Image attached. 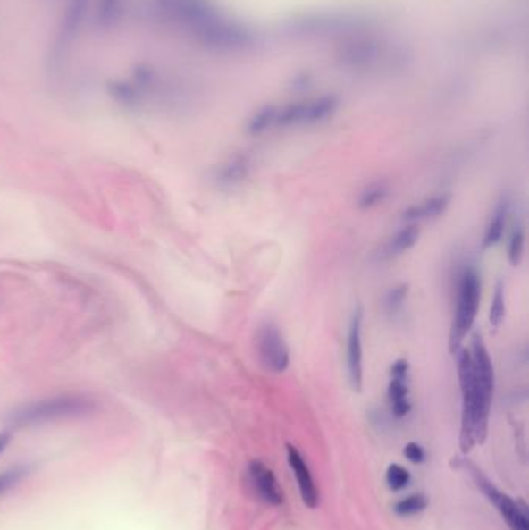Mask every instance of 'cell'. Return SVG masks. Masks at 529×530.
Wrapping results in <instances>:
<instances>
[{"mask_svg":"<svg viewBox=\"0 0 529 530\" xmlns=\"http://www.w3.org/2000/svg\"><path fill=\"white\" fill-rule=\"evenodd\" d=\"M151 12L208 50L241 53L255 46L252 29L229 18L212 0H151Z\"/></svg>","mask_w":529,"mask_h":530,"instance_id":"cell-1","label":"cell"},{"mask_svg":"<svg viewBox=\"0 0 529 530\" xmlns=\"http://www.w3.org/2000/svg\"><path fill=\"white\" fill-rule=\"evenodd\" d=\"M458 379L461 388L459 449L469 453L488 436L489 416L494 394V366L488 348L478 333L472 335L469 349H459Z\"/></svg>","mask_w":529,"mask_h":530,"instance_id":"cell-2","label":"cell"},{"mask_svg":"<svg viewBox=\"0 0 529 530\" xmlns=\"http://www.w3.org/2000/svg\"><path fill=\"white\" fill-rule=\"evenodd\" d=\"M97 402L86 394H61L24 405L13 411L10 422L14 426H35L73 419L94 413Z\"/></svg>","mask_w":529,"mask_h":530,"instance_id":"cell-3","label":"cell"},{"mask_svg":"<svg viewBox=\"0 0 529 530\" xmlns=\"http://www.w3.org/2000/svg\"><path fill=\"white\" fill-rule=\"evenodd\" d=\"M480 291H482V284L475 270L466 268L459 276L457 310L453 316L450 340H449V348L452 354H457L461 349L463 340L475 323L478 307H480Z\"/></svg>","mask_w":529,"mask_h":530,"instance_id":"cell-4","label":"cell"},{"mask_svg":"<svg viewBox=\"0 0 529 530\" xmlns=\"http://www.w3.org/2000/svg\"><path fill=\"white\" fill-rule=\"evenodd\" d=\"M337 105H339V99L332 95H326L320 98L277 107L275 126L294 128V126H307V124L324 122L334 114Z\"/></svg>","mask_w":529,"mask_h":530,"instance_id":"cell-5","label":"cell"},{"mask_svg":"<svg viewBox=\"0 0 529 530\" xmlns=\"http://www.w3.org/2000/svg\"><path fill=\"white\" fill-rule=\"evenodd\" d=\"M469 468H471L472 476L476 481V485L482 489L489 501L492 502L495 509L500 512L501 518L505 519L509 529L529 530L526 506L512 500L511 496H508L501 490L497 489L494 484L491 483L476 467L469 466Z\"/></svg>","mask_w":529,"mask_h":530,"instance_id":"cell-6","label":"cell"},{"mask_svg":"<svg viewBox=\"0 0 529 530\" xmlns=\"http://www.w3.org/2000/svg\"><path fill=\"white\" fill-rule=\"evenodd\" d=\"M256 350L259 362L267 371L281 374L288 369L290 363L288 344L275 324L265 323L259 326L256 332Z\"/></svg>","mask_w":529,"mask_h":530,"instance_id":"cell-7","label":"cell"},{"mask_svg":"<svg viewBox=\"0 0 529 530\" xmlns=\"http://www.w3.org/2000/svg\"><path fill=\"white\" fill-rule=\"evenodd\" d=\"M92 0H67L64 13L59 21L58 33L55 39L54 58H64L65 52L75 42L88 19Z\"/></svg>","mask_w":529,"mask_h":530,"instance_id":"cell-8","label":"cell"},{"mask_svg":"<svg viewBox=\"0 0 529 530\" xmlns=\"http://www.w3.org/2000/svg\"><path fill=\"white\" fill-rule=\"evenodd\" d=\"M393 48L385 47L383 44L374 41H359L348 46L341 52L340 61L347 67L371 71L377 67H390L394 61L391 58Z\"/></svg>","mask_w":529,"mask_h":530,"instance_id":"cell-9","label":"cell"},{"mask_svg":"<svg viewBox=\"0 0 529 530\" xmlns=\"http://www.w3.org/2000/svg\"><path fill=\"white\" fill-rule=\"evenodd\" d=\"M362 320L364 309L354 310L348 331V374L354 391L362 390L364 385V348H362Z\"/></svg>","mask_w":529,"mask_h":530,"instance_id":"cell-10","label":"cell"},{"mask_svg":"<svg viewBox=\"0 0 529 530\" xmlns=\"http://www.w3.org/2000/svg\"><path fill=\"white\" fill-rule=\"evenodd\" d=\"M248 472L250 485L259 500L271 506H280L282 502V490L271 468L261 460H252Z\"/></svg>","mask_w":529,"mask_h":530,"instance_id":"cell-11","label":"cell"},{"mask_svg":"<svg viewBox=\"0 0 529 530\" xmlns=\"http://www.w3.org/2000/svg\"><path fill=\"white\" fill-rule=\"evenodd\" d=\"M288 460L289 466L294 472L297 483H298V489H300L301 498L303 502L311 509H315L318 506V490L317 485L314 483L311 470L307 467L306 462L303 459L300 451L295 449L294 445L288 443Z\"/></svg>","mask_w":529,"mask_h":530,"instance_id":"cell-12","label":"cell"},{"mask_svg":"<svg viewBox=\"0 0 529 530\" xmlns=\"http://www.w3.org/2000/svg\"><path fill=\"white\" fill-rule=\"evenodd\" d=\"M250 168L252 164L248 157H242V156L233 157L218 168L214 174V181H218L221 187H235L248 179Z\"/></svg>","mask_w":529,"mask_h":530,"instance_id":"cell-13","label":"cell"},{"mask_svg":"<svg viewBox=\"0 0 529 530\" xmlns=\"http://www.w3.org/2000/svg\"><path fill=\"white\" fill-rule=\"evenodd\" d=\"M450 204V194H438L435 198H427L425 202L413 205L404 213L406 221H425L441 216Z\"/></svg>","mask_w":529,"mask_h":530,"instance_id":"cell-14","label":"cell"},{"mask_svg":"<svg viewBox=\"0 0 529 530\" xmlns=\"http://www.w3.org/2000/svg\"><path fill=\"white\" fill-rule=\"evenodd\" d=\"M509 206L511 204L508 198H501L500 202L495 206L494 215H492V219L489 222L486 233L483 238V248H492L500 242L503 233H505L506 217L509 215Z\"/></svg>","mask_w":529,"mask_h":530,"instance_id":"cell-15","label":"cell"},{"mask_svg":"<svg viewBox=\"0 0 529 530\" xmlns=\"http://www.w3.org/2000/svg\"><path fill=\"white\" fill-rule=\"evenodd\" d=\"M408 379H400V377H391V382L389 385V403L391 413L402 419L406 417L407 414L410 413L412 409V403H410V392H408Z\"/></svg>","mask_w":529,"mask_h":530,"instance_id":"cell-16","label":"cell"},{"mask_svg":"<svg viewBox=\"0 0 529 530\" xmlns=\"http://www.w3.org/2000/svg\"><path fill=\"white\" fill-rule=\"evenodd\" d=\"M126 0H97L95 22L100 29H112L118 24L124 13Z\"/></svg>","mask_w":529,"mask_h":530,"instance_id":"cell-17","label":"cell"},{"mask_svg":"<svg viewBox=\"0 0 529 530\" xmlns=\"http://www.w3.org/2000/svg\"><path fill=\"white\" fill-rule=\"evenodd\" d=\"M418 240L419 228L416 225L402 228L400 231L394 234L393 240H390L389 247H387V253H389L390 257L402 255V253L410 250L413 245L418 242Z\"/></svg>","mask_w":529,"mask_h":530,"instance_id":"cell-18","label":"cell"},{"mask_svg":"<svg viewBox=\"0 0 529 530\" xmlns=\"http://www.w3.org/2000/svg\"><path fill=\"white\" fill-rule=\"evenodd\" d=\"M275 105H265L261 111L256 112L250 122H248V132L252 135H259L265 132L267 129L275 126Z\"/></svg>","mask_w":529,"mask_h":530,"instance_id":"cell-19","label":"cell"},{"mask_svg":"<svg viewBox=\"0 0 529 530\" xmlns=\"http://www.w3.org/2000/svg\"><path fill=\"white\" fill-rule=\"evenodd\" d=\"M389 196V188L383 183H373L368 188H365L360 193L357 206L362 210H368L376 205L382 204L383 200Z\"/></svg>","mask_w":529,"mask_h":530,"instance_id":"cell-20","label":"cell"},{"mask_svg":"<svg viewBox=\"0 0 529 530\" xmlns=\"http://www.w3.org/2000/svg\"><path fill=\"white\" fill-rule=\"evenodd\" d=\"M427 504H429V500L423 493H416V495L407 496L404 500H400L394 506V512L398 513L399 517H413V515H418L425 510Z\"/></svg>","mask_w":529,"mask_h":530,"instance_id":"cell-21","label":"cell"},{"mask_svg":"<svg viewBox=\"0 0 529 530\" xmlns=\"http://www.w3.org/2000/svg\"><path fill=\"white\" fill-rule=\"evenodd\" d=\"M505 289H503L501 281H499L497 286H495L492 304H491V310H489V323H491V326L499 329L503 320H505Z\"/></svg>","mask_w":529,"mask_h":530,"instance_id":"cell-22","label":"cell"},{"mask_svg":"<svg viewBox=\"0 0 529 530\" xmlns=\"http://www.w3.org/2000/svg\"><path fill=\"white\" fill-rule=\"evenodd\" d=\"M407 297H408V284L394 286L393 289L387 291V295L383 298V307L389 314H396V312L402 309Z\"/></svg>","mask_w":529,"mask_h":530,"instance_id":"cell-23","label":"cell"},{"mask_svg":"<svg viewBox=\"0 0 529 530\" xmlns=\"http://www.w3.org/2000/svg\"><path fill=\"white\" fill-rule=\"evenodd\" d=\"M385 479H387L390 489L399 492V490L406 489L412 476H410V473H408L406 467L393 464V466L389 467Z\"/></svg>","mask_w":529,"mask_h":530,"instance_id":"cell-24","label":"cell"},{"mask_svg":"<svg viewBox=\"0 0 529 530\" xmlns=\"http://www.w3.org/2000/svg\"><path fill=\"white\" fill-rule=\"evenodd\" d=\"M29 473V468L24 466L13 467L6 472L0 473V495L6 493L8 490L13 489L16 484L21 483Z\"/></svg>","mask_w":529,"mask_h":530,"instance_id":"cell-25","label":"cell"},{"mask_svg":"<svg viewBox=\"0 0 529 530\" xmlns=\"http://www.w3.org/2000/svg\"><path fill=\"white\" fill-rule=\"evenodd\" d=\"M525 248V231L524 228L517 227L512 233L511 240H509V248H508V257H509V263L512 265H518L522 257H524Z\"/></svg>","mask_w":529,"mask_h":530,"instance_id":"cell-26","label":"cell"},{"mask_svg":"<svg viewBox=\"0 0 529 530\" xmlns=\"http://www.w3.org/2000/svg\"><path fill=\"white\" fill-rule=\"evenodd\" d=\"M404 455L413 464H423L424 460H425V450L419 443H407V447L404 449Z\"/></svg>","mask_w":529,"mask_h":530,"instance_id":"cell-27","label":"cell"},{"mask_svg":"<svg viewBox=\"0 0 529 530\" xmlns=\"http://www.w3.org/2000/svg\"><path fill=\"white\" fill-rule=\"evenodd\" d=\"M391 377H400V379H408V363L407 360H398L391 366Z\"/></svg>","mask_w":529,"mask_h":530,"instance_id":"cell-28","label":"cell"},{"mask_svg":"<svg viewBox=\"0 0 529 530\" xmlns=\"http://www.w3.org/2000/svg\"><path fill=\"white\" fill-rule=\"evenodd\" d=\"M8 443H10V434L8 433H0V455L5 451Z\"/></svg>","mask_w":529,"mask_h":530,"instance_id":"cell-29","label":"cell"}]
</instances>
